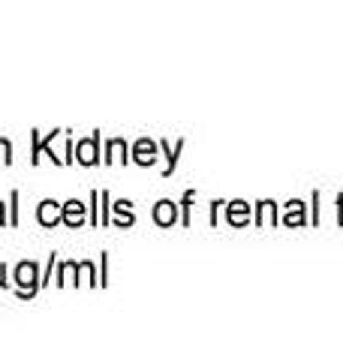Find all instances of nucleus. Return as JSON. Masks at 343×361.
Wrapping results in <instances>:
<instances>
[{
	"instance_id": "obj_7",
	"label": "nucleus",
	"mask_w": 343,
	"mask_h": 361,
	"mask_svg": "<svg viewBox=\"0 0 343 361\" xmlns=\"http://www.w3.org/2000/svg\"><path fill=\"white\" fill-rule=\"evenodd\" d=\"M13 160V148H9L6 139H0V163H9Z\"/></svg>"
},
{
	"instance_id": "obj_8",
	"label": "nucleus",
	"mask_w": 343,
	"mask_h": 361,
	"mask_svg": "<svg viewBox=\"0 0 343 361\" xmlns=\"http://www.w3.org/2000/svg\"><path fill=\"white\" fill-rule=\"evenodd\" d=\"M0 223H4V205H0Z\"/></svg>"
},
{
	"instance_id": "obj_2",
	"label": "nucleus",
	"mask_w": 343,
	"mask_h": 361,
	"mask_svg": "<svg viewBox=\"0 0 343 361\" xmlns=\"http://www.w3.org/2000/svg\"><path fill=\"white\" fill-rule=\"evenodd\" d=\"M61 208H57V202H52V199H45L42 202V205H40V214H37V217H40V223L42 226H54L57 220H61Z\"/></svg>"
},
{
	"instance_id": "obj_5",
	"label": "nucleus",
	"mask_w": 343,
	"mask_h": 361,
	"mask_svg": "<svg viewBox=\"0 0 343 361\" xmlns=\"http://www.w3.org/2000/svg\"><path fill=\"white\" fill-rule=\"evenodd\" d=\"M154 217H157V223L169 226L172 220H175V205H172V202H160L157 211H154Z\"/></svg>"
},
{
	"instance_id": "obj_4",
	"label": "nucleus",
	"mask_w": 343,
	"mask_h": 361,
	"mask_svg": "<svg viewBox=\"0 0 343 361\" xmlns=\"http://www.w3.org/2000/svg\"><path fill=\"white\" fill-rule=\"evenodd\" d=\"M78 163H85V166L97 163V135H94V139H88V142L78 145Z\"/></svg>"
},
{
	"instance_id": "obj_1",
	"label": "nucleus",
	"mask_w": 343,
	"mask_h": 361,
	"mask_svg": "<svg viewBox=\"0 0 343 361\" xmlns=\"http://www.w3.org/2000/svg\"><path fill=\"white\" fill-rule=\"evenodd\" d=\"M16 283L21 286V295H33V292H37V265L21 262L16 268Z\"/></svg>"
},
{
	"instance_id": "obj_3",
	"label": "nucleus",
	"mask_w": 343,
	"mask_h": 361,
	"mask_svg": "<svg viewBox=\"0 0 343 361\" xmlns=\"http://www.w3.org/2000/svg\"><path fill=\"white\" fill-rule=\"evenodd\" d=\"M61 220H66L70 226H78V223L85 220V205H82V202H66Z\"/></svg>"
},
{
	"instance_id": "obj_6",
	"label": "nucleus",
	"mask_w": 343,
	"mask_h": 361,
	"mask_svg": "<svg viewBox=\"0 0 343 361\" xmlns=\"http://www.w3.org/2000/svg\"><path fill=\"white\" fill-rule=\"evenodd\" d=\"M136 160H139V163H151L154 160V145L151 142H139V145H136Z\"/></svg>"
}]
</instances>
